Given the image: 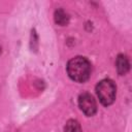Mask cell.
Instances as JSON below:
<instances>
[{
  "instance_id": "6da1fadb",
  "label": "cell",
  "mask_w": 132,
  "mask_h": 132,
  "mask_svg": "<svg viewBox=\"0 0 132 132\" xmlns=\"http://www.w3.org/2000/svg\"><path fill=\"white\" fill-rule=\"evenodd\" d=\"M69 77L77 82H84L91 75V64L85 57H74L67 64Z\"/></svg>"
},
{
  "instance_id": "7a4b0ae2",
  "label": "cell",
  "mask_w": 132,
  "mask_h": 132,
  "mask_svg": "<svg viewBox=\"0 0 132 132\" xmlns=\"http://www.w3.org/2000/svg\"><path fill=\"white\" fill-rule=\"evenodd\" d=\"M117 87L111 79H103L96 87V93L100 102L107 106L110 105L116 99Z\"/></svg>"
},
{
  "instance_id": "3957f363",
  "label": "cell",
  "mask_w": 132,
  "mask_h": 132,
  "mask_svg": "<svg viewBox=\"0 0 132 132\" xmlns=\"http://www.w3.org/2000/svg\"><path fill=\"white\" fill-rule=\"evenodd\" d=\"M78 105H79V108L81 109V111L88 117L94 116L97 111L96 101L93 98V96L89 93H82L79 95Z\"/></svg>"
},
{
  "instance_id": "277c9868",
  "label": "cell",
  "mask_w": 132,
  "mask_h": 132,
  "mask_svg": "<svg viewBox=\"0 0 132 132\" xmlns=\"http://www.w3.org/2000/svg\"><path fill=\"white\" fill-rule=\"evenodd\" d=\"M116 66H117L119 74L123 75L127 73V71L129 70V61L124 55H119L116 61Z\"/></svg>"
},
{
  "instance_id": "5b68a950",
  "label": "cell",
  "mask_w": 132,
  "mask_h": 132,
  "mask_svg": "<svg viewBox=\"0 0 132 132\" xmlns=\"http://www.w3.org/2000/svg\"><path fill=\"white\" fill-rule=\"evenodd\" d=\"M55 22L60 26H65L69 22V16L63 9H57L55 11Z\"/></svg>"
},
{
  "instance_id": "8992f818",
  "label": "cell",
  "mask_w": 132,
  "mask_h": 132,
  "mask_svg": "<svg viewBox=\"0 0 132 132\" xmlns=\"http://www.w3.org/2000/svg\"><path fill=\"white\" fill-rule=\"evenodd\" d=\"M65 132H81L79 123L74 120H69L65 126Z\"/></svg>"
}]
</instances>
